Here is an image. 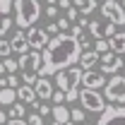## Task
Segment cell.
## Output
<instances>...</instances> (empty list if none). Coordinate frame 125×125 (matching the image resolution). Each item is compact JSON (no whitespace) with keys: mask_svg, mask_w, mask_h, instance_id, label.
Returning a JSON list of instances; mask_svg holds the SVG:
<instances>
[{"mask_svg":"<svg viewBox=\"0 0 125 125\" xmlns=\"http://www.w3.org/2000/svg\"><path fill=\"white\" fill-rule=\"evenodd\" d=\"M7 87H12V89L19 87V77H15V72H10V75H7Z\"/></svg>","mask_w":125,"mask_h":125,"instance_id":"cell-33","label":"cell"},{"mask_svg":"<svg viewBox=\"0 0 125 125\" xmlns=\"http://www.w3.org/2000/svg\"><path fill=\"white\" fill-rule=\"evenodd\" d=\"M46 34H48V36H55V34H60V27H58V22H55V19H53V22H48Z\"/></svg>","mask_w":125,"mask_h":125,"instance_id":"cell-31","label":"cell"},{"mask_svg":"<svg viewBox=\"0 0 125 125\" xmlns=\"http://www.w3.org/2000/svg\"><path fill=\"white\" fill-rule=\"evenodd\" d=\"M96 125H125V104H115V106L106 104Z\"/></svg>","mask_w":125,"mask_h":125,"instance_id":"cell-6","label":"cell"},{"mask_svg":"<svg viewBox=\"0 0 125 125\" xmlns=\"http://www.w3.org/2000/svg\"><path fill=\"white\" fill-rule=\"evenodd\" d=\"M70 118H72V123H84L87 118H84V108H72L70 111Z\"/></svg>","mask_w":125,"mask_h":125,"instance_id":"cell-26","label":"cell"},{"mask_svg":"<svg viewBox=\"0 0 125 125\" xmlns=\"http://www.w3.org/2000/svg\"><path fill=\"white\" fill-rule=\"evenodd\" d=\"M19 70H29V72H36L39 75V70H41V51H27V53H22L19 55Z\"/></svg>","mask_w":125,"mask_h":125,"instance_id":"cell-11","label":"cell"},{"mask_svg":"<svg viewBox=\"0 0 125 125\" xmlns=\"http://www.w3.org/2000/svg\"><path fill=\"white\" fill-rule=\"evenodd\" d=\"M34 89H36V96L43 99V101L53 96V84H51V79H48V77H41V75H39L36 84H34Z\"/></svg>","mask_w":125,"mask_h":125,"instance_id":"cell-14","label":"cell"},{"mask_svg":"<svg viewBox=\"0 0 125 125\" xmlns=\"http://www.w3.org/2000/svg\"><path fill=\"white\" fill-rule=\"evenodd\" d=\"M96 62H99V53L96 51H82V55H79V67L82 70H92Z\"/></svg>","mask_w":125,"mask_h":125,"instance_id":"cell-17","label":"cell"},{"mask_svg":"<svg viewBox=\"0 0 125 125\" xmlns=\"http://www.w3.org/2000/svg\"><path fill=\"white\" fill-rule=\"evenodd\" d=\"M79 55H82L79 41L70 31H60V34L51 36L46 48L41 51V70H39V75L51 77V75L65 70V67H72V65L79 62Z\"/></svg>","mask_w":125,"mask_h":125,"instance_id":"cell-1","label":"cell"},{"mask_svg":"<svg viewBox=\"0 0 125 125\" xmlns=\"http://www.w3.org/2000/svg\"><path fill=\"white\" fill-rule=\"evenodd\" d=\"M46 17H48V19H55V17H58V2L46 7Z\"/></svg>","mask_w":125,"mask_h":125,"instance_id":"cell-32","label":"cell"},{"mask_svg":"<svg viewBox=\"0 0 125 125\" xmlns=\"http://www.w3.org/2000/svg\"><path fill=\"white\" fill-rule=\"evenodd\" d=\"M41 17V0H15V24L19 29H29Z\"/></svg>","mask_w":125,"mask_h":125,"instance_id":"cell-3","label":"cell"},{"mask_svg":"<svg viewBox=\"0 0 125 125\" xmlns=\"http://www.w3.org/2000/svg\"><path fill=\"white\" fill-rule=\"evenodd\" d=\"M106 101L113 104H125V75H115L106 82Z\"/></svg>","mask_w":125,"mask_h":125,"instance_id":"cell-7","label":"cell"},{"mask_svg":"<svg viewBox=\"0 0 125 125\" xmlns=\"http://www.w3.org/2000/svg\"><path fill=\"white\" fill-rule=\"evenodd\" d=\"M96 7H99V5H96V0H89L84 7H79V15H82V17H89L94 10H96Z\"/></svg>","mask_w":125,"mask_h":125,"instance_id":"cell-25","label":"cell"},{"mask_svg":"<svg viewBox=\"0 0 125 125\" xmlns=\"http://www.w3.org/2000/svg\"><path fill=\"white\" fill-rule=\"evenodd\" d=\"M5 72H7V70H5V65L0 62V77H5Z\"/></svg>","mask_w":125,"mask_h":125,"instance_id":"cell-41","label":"cell"},{"mask_svg":"<svg viewBox=\"0 0 125 125\" xmlns=\"http://www.w3.org/2000/svg\"><path fill=\"white\" fill-rule=\"evenodd\" d=\"M82 84L87 87V89H101V87H106V75L101 72V70H84L82 72Z\"/></svg>","mask_w":125,"mask_h":125,"instance_id":"cell-13","label":"cell"},{"mask_svg":"<svg viewBox=\"0 0 125 125\" xmlns=\"http://www.w3.org/2000/svg\"><path fill=\"white\" fill-rule=\"evenodd\" d=\"M2 65H5V70H7V72H17V70H19V62H17V60H12L10 55L2 60Z\"/></svg>","mask_w":125,"mask_h":125,"instance_id":"cell-28","label":"cell"},{"mask_svg":"<svg viewBox=\"0 0 125 125\" xmlns=\"http://www.w3.org/2000/svg\"><path fill=\"white\" fill-rule=\"evenodd\" d=\"M19 79H22L24 84H31V87H34V84H36V79H39V75H36V72H29V70H24Z\"/></svg>","mask_w":125,"mask_h":125,"instance_id":"cell-24","label":"cell"},{"mask_svg":"<svg viewBox=\"0 0 125 125\" xmlns=\"http://www.w3.org/2000/svg\"><path fill=\"white\" fill-rule=\"evenodd\" d=\"M99 10H101V15L106 17L108 22H113L115 27H125V7H123V2L106 0V2L99 5Z\"/></svg>","mask_w":125,"mask_h":125,"instance_id":"cell-5","label":"cell"},{"mask_svg":"<svg viewBox=\"0 0 125 125\" xmlns=\"http://www.w3.org/2000/svg\"><path fill=\"white\" fill-rule=\"evenodd\" d=\"M55 22H58L60 31H67V29H70V19H67V17H60V19H55Z\"/></svg>","mask_w":125,"mask_h":125,"instance_id":"cell-34","label":"cell"},{"mask_svg":"<svg viewBox=\"0 0 125 125\" xmlns=\"http://www.w3.org/2000/svg\"><path fill=\"white\" fill-rule=\"evenodd\" d=\"M7 118H10V115H7V113H2V111H0V125H5V123H7Z\"/></svg>","mask_w":125,"mask_h":125,"instance_id":"cell-40","label":"cell"},{"mask_svg":"<svg viewBox=\"0 0 125 125\" xmlns=\"http://www.w3.org/2000/svg\"><path fill=\"white\" fill-rule=\"evenodd\" d=\"M65 17H67L70 22H77V19H79V7H75V5H70V7L65 10Z\"/></svg>","mask_w":125,"mask_h":125,"instance_id":"cell-27","label":"cell"},{"mask_svg":"<svg viewBox=\"0 0 125 125\" xmlns=\"http://www.w3.org/2000/svg\"><path fill=\"white\" fill-rule=\"evenodd\" d=\"M82 67H65L60 72H55V87L65 94V101H75L79 96V84H82Z\"/></svg>","mask_w":125,"mask_h":125,"instance_id":"cell-2","label":"cell"},{"mask_svg":"<svg viewBox=\"0 0 125 125\" xmlns=\"http://www.w3.org/2000/svg\"><path fill=\"white\" fill-rule=\"evenodd\" d=\"M123 58H125V55H123ZM123 62H125V60H123Z\"/></svg>","mask_w":125,"mask_h":125,"instance_id":"cell-45","label":"cell"},{"mask_svg":"<svg viewBox=\"0 0 125 125\" xmlns=\"http://www.w3.org/2000/svg\"><path fill=\"white\" fill-rule=\"evenodd\" d=\"M10 118H24V104H12L10 106Z\"/></svg>","mask_w":125,"mask_h":125,"instance_id":"cell-22","label":"cell"},{"mask_svg":"<svg viewBox=\"0 0 125 125\" xmlns=\"http://www.w3.org/2000/svg\"><path fill=\"white\" fill-rule=\"evenodd\" d=\"M123 7H125V0H123Z\"/></svg>","mask_w":125,"mask_h":125,"instance_id":"cell-44","label":"cell"},{"mask_svg":"<svg viewBox=\"0 0 125 125\" xmlns=\"http://www.w3.org/2000/svg\"><path fill=\"white\" fill-rule=\"evenodd\" d=\"M17 101V89H12V87H2L0 89V104L2 106H12Z\"/></svg>","mask_w":125,"mask_h":125,"instance_id":"cell-20","label":"cell"},{"mask_svg":"<svg viewBox=\"0 0 125 125\" xmlns=\"http://www.w3.org/2000/svg\"><path fill=\"white\" fill-rule=\"evenodd\" d=\"M10 43H12V51H15V53H19V55L29 51V41H27V34H24V29L15 31V34H12V41H10Z\"/></svg>","mask_w":125,"mask_h":125,"instance_id":"cell-16","label":"cell"},{"mask_svg":"<svg viewBox=\"0 0 125 125\" xmlns=\"http://www.w3.org/2000/svg\"><path fill=\"white\" fill-rule=\"evenodd\" d=\"M79 101H82V108L84 111H92V113H101L106 108V96H101L99 89H79Z\"/></svg>","mask_w":125,"mask_h":125,"instance_id":"cell-4","label":"cell"},{"mask_svg":"<svg viewBox=\"0 0 125 125\" xmlns=\"http://www.w3.org/2000/svg\"><path fill=\"white\" fill-rule=\"evenodd\" d=\"M12 12H15V0H0V39L10 31Z\"/></svg>","mask_w":125,"mask_h":125,"instance_id":"cell-12","label":"cell"},{"mask_svg":"<svg viewBox=\"0 0 125 125\" xmlns=\"http://www.w3.org/2000/svg\"><path fill=\"white\" fill-rule=\"evenodd\" d=\"M94 51H96V53H106V51H111V43L106 39H96V41H94Z\"/></svg>","mask_w":125,"mask_h":125,"instance_id":"cell-23","label":"cell"},{"mask_svg":"<svg viewBox=\"0 0 125 125\" xmlns=\"http://www.w3.org/2000/svg\"><path fill=\"white\" fill-rule=\"evenodd\" d=\"M17 99H22L24 104H39V96H36V89L31 84H19L17 87Z\"/></svg>","mask_w":125,"mask_h":125,"instance_id":"cell-15","label":"cell"},{"mask_svg":"<svg viewBox=\"0 0 125 125\" xmlns=\"http://www.w3.org/2000/svg\"><path fill=\"white\" fill-rule=\"evenodd\" d=\"M48 39H51V36L46 34V29H41V27H36V24L27 29V41H29L31 51H43L46 43H48Z\"/></svg>","mask_w":125,"mask_h":125,"instance_id":"cell-9","label":"cell"},{"mask_svg":"<svg viewBox=\"0 0 125 125\" xmlns=\"http://www.w3.org/2000/svg\"><path fill=\"white\" fill-rule=\"evenodd\" d=\"M70 34H72V36H75V39L79 41V46H82V43L87 41V31H84V27H82V24H77V27H72V31H70Z\"/></svg>","mask_w":125,"mask_h":125,"instance_id":"cell-21","label":"cell"},{"mask_svg":"<svg viewBox=\"0 0 125 125\" xmlns=\"http://www.w3.org/2000/svg\"><path fill=\"white\" fill-rule=\"evenodd\" d=\"M5 125H27V120H24V118H10Z\"/></svg>","mask_w":125,"mask_h":125,"instance_id":"cell-37","label":"cell"},{"mask_svg":"<svg viewBox=\"0 0 125 125\" xmlns=\"http://www.w3.org/2000/svg\"><path fill=\"white\" fill-rule=\"evenodd\" d=\"M36 111H39L41 115H51V111H53V108H48V104H39V108H36Z\"/></svg>","mask_w":125,"mask_h":125,"instance_id":"cell-36","label":"cell"},{"mask_svg":"<svg viewBox=\"0 0 125 125\" xmlns=\"http://www.w3.org/2000/svg\"><path fill=\"white\" fill-rule=\"evenodd\" d=\"M87 29H89V34L94 39H111L115 34V24L104 17V19H89V27Z\"/></svg>","mask_w":125,"mask_h":125,"instance_id":"cell-8","label":"cell"},{"mask_svg":"<svg viewBox=\"0 0 125 125\" xmlns=\"http://www.w3.org/2000/svg\"><path fill=\"white\" fill-rule=\"evenodd\" d=\"M87 2H89V0H72V5H75V7H84Z\"/></svg>","mask_w":125,"mask_h":125,"instance_id":"cell-39","label":"cell"},{"mask_svg":"<svg viewBox=\"0 0 125 125\" xmlns=\"http://www.w3.org/2000/svg\"><path fill=\"white\" fill-rule=\"evenodd\" d=\"M51 115H53V120H58V123H70L72 118H70V111L65 104H55L53 111H51Z\"/></svg>","mask_w":125,"mask_h":125,"instance_id":"cell-19","label":"cell"},{"mask_svg":"<svg viewBox=\"0 0 125 125\" xmlns=\"http://www.w3.org/2000/svg\"><path fill=\"white\" fill-rule=\"evenodd\" d=\"M51 99H53V104H65V94H62L60 89H58V92H53Z\"/></svg>","mask_w":125,"mask_h":125,"instance_id":"cell-35","label":"cell"},{"mask_svg":"<svg viewBox=\"0 0 125 125\" xmlns=\"http://www.w3.org/2000/svg\"><path fill=\"white\" fill-rule=\"evenodd\" d=\"M77 125H87V123H77Z\"/></svg>","mask_w":125,"mask_h":125,"instance_id":"cell-43","label":"cell"},{"mask_svg":"<svg viewBox=\"0 0 125 125\" xmlns=\"http://www.w3.org/2000/svg\"><path fill=\"white\" fill-rule=\"evenodd\" d=\"M27 125H43V115H41L39 111H34L29 115V120H27Z\"/></svg>","mask_w":125,"mask_h":125,"instance_id":"cell-29","label":"cell"},{"mask_svg":"<svg viewBox=\"0 0 125 125\" xmlns=\"http://www.w3.org/2000/svg\"><path fill=\"white\" fill-rule=\"evenodd\" d=\"M10 51H12V43H10V41H5V39H0V55H2V58H7V55H10Z\"/></svg>","mask_w":125,"mask_h":125,"instance_id":"cell-30","label":"cell"},{"mask_svg":"<svg viewBox=\"0 0 125 125\" xmlns=\"http://www.w3.org/2000/svg\"><path fill=\"white\" fill-rule=\"evenodd\" d=\"M70 5H72V0H58V7H60V10H67Z\"/></svg>","mask_w":125,"mask_h":125,"instance_id":"cell-38","label":"cell"},{"mask_svg":"<svg viewBox=\"0 0 125 125\" xmlns=\"http://www.w3.org/2000/svg\"><path fill=\"white\" fill-rule=\"evenodd\" d=\"M99 60H101V72H104V75H115V72L125 65V62L120 60V55H118V53H113V51L101 53V55H99Z\"/></svg>","mask_w":125,"mask_h":125,"instance_id":"cell-10","label":"cell"},{"mask_svg":"<svg viewBox=\"0 0 125 125\" xmlns=\"http://www.w3.org/2000/svg\"><path fill=\"white\" fill-rule=\"evenodd\" d=\"M111 51L113 53H118V55H125V31H115L113 36H111Z\"/></svg>","mask_w":125,"mask_h":125,"instance_id":"cell-18","label":"cell"},{"mask_svg":"<svg viewBox=\"0 0 125 125\" xmlns=\"http://www.w3.org/2000/svg\"><path fill=\"white\" fill-rule=\"evenodd\" d=\"M0 106H2V104H0Z\"/></svg>","mask_w":125,"mask_h":125,"instance_id":"cell-46","label":"cell"},{"mask_svg":"<svg viewBox=\"0 0 125 125\" xmlns=\"http://www.w3.org/2000/svg\"><path fill=\"white\" fill-rule=\"evenodd\" d=\"M51 125H65V123H58V120H53V123H51Z\"/></svg>","mask_w":125,"mask_h":125,"instance_id":"cell-42","label":"cell"}]
</instances>
